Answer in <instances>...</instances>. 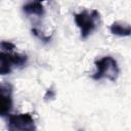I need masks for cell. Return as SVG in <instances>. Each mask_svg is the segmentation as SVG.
Masks as SVG:
<instances>
[{
    "label": "cell",
    "mask_w": 131,
    "mask_h": 131,
    "mask_svg": "<svg viewBox=\"0 0 131 131\" xmlns=\"http://www.w3.org/2000/svg\"><path fill=\"white\" fill-rule=\"evenodd\" d=\"M95 67H96V72L92 76L94 80L107 79L115 82L119 77L120 74L119 64L117 60L111 55L103 56L102 58L96 60Z\"/></svg>",
    "instance_id": "1"
},
{
    "label": "cell",
    "mask_w": 131,
    "mask_h": 131,
    "mask_svg": "<svg viewBox=\"0 0 131 131\" xmlns=\"http://www.w3.org/2000/svg\"><path fill=\"white\" fill-rule=\"evenodd\" d=\"M74 18L77 27L80 29L81 37L86 39L97 28L100 20V14L95 9L91 11L83 10L81 12L75 13Z\"/></svg>",
    "instance_id": "2"
},
{
    "label": "cell",
    "mask_w": 131,
    "mask_h": 131,
    "mask_svg": "<svg viewBox=\"0 0 131 131\" xmlns=\"http://www.w3.org/2000/svg\"><path fill=\"white\" fill-rule=\"evenodd\" d=\"M28 61V56L20 53L0 51V75H8L13 68H21Z\"/></svg>",
    "instance_id": "3"
},
{
    "label": "cell",
    "mask_w": 131,
    "mask_h": 131,
    "mask_svg": "<svg viewBox=\"0 0 131 131\" xmlns=\"http://www.w3.org/2000/svg\"><path fill=\"white\" fill-rule=\"evenodd\" d=\"M7 129L8 131H37L33 116L29 113L9 116Z\"/></svg>",
    "instance_id": "4"
},
{
    "label": "cell",
    "mask_w": 131,
    "mask_h": 131,
    "mask_svg": "<svg viewBox=\"0 0 131 131\" xmlns=\"http://www.w3.org/2000/svg\"><path fill=\"white\" fill-rule=\"evenodd\" d=\"M12 87L9 84L0 83V116L5 117L12 110Z\"/></svg>",
    "instance_id": "5"
},
{
    "label": "cell",
    "mask_w": 131,
    "mask_h": 131,
    "mask_svg": "<svg viewBox=\"0 0 131 131\" xmlns=\"http://www.w3.org/2000/svg\"><path fill=\"white\" fill-rule=\"evenodd\" d=\"M23 11L28 15H35L41 17L44 14V6L39 1L28 2L23 6Z\"/></svg>",
    "instance_id": "6"
},
{
    "label": "cell",
    "mask_w": 131,
    "mask_h": 131,
    "mask_svg": "<svg viewBox=\"0 0 131 131\" xmlns=\"http://www.w3.org/2000/svg\"><path fill=\"white\" fill-rule=\"evenodd\" d=\"M110 31L114 35H118L121 37H126L129 36L131 33V28L130 25L127 23H122V21H115L111 25Z\"/></svg>",
    "instance_id": "7"
},
{
    "label": "cell",
    "mask_w": 131,
    "mask_h": 131,
    "mask_svg": "<svg viewBox=\"0 0 131 131\" xmlns=\"http://www.w3.org/2000/svg\"><path fill=\"white\" fill-rule=\"evenodd\" d=\"M14 48H15V45L9 41H1L0 42V51L12 52V50Z\"/></svg>",
    "instance_id": "8"
},
{
    "label": "cell",
    "mask_w": 131,
    "mask_h": 131,
    "mask_svg": "<svg viewBox=\"0 0 131 131\" xmlns=\"http://www.w3.org/2000/svg\"><path fill=\"white\" fill-rule=\"evenodd\" d=\"M32 33L36 36V37H38L41 41H44V42H48L49 40H50V37H46L45 35H43V34H41V32L39 31V30H37L36 28H33L32 29Z\"/></svg>",
    "instance_id": "9"
},
{
    "label": "cell",
    "mask_w": 131,
    "mask_h": 131,
    "mask_svg": "<svg viewBox=\"0 0 131 131\" xmlns=\"http://www.w3.org/2000/svg\"><path fill=\"white\" fill-rule=\"evenodd\" d=\"M54 97H55V91H54L52 88H49V89L46 91L45 95H44V99L47 101V100H49V99H53Z\"/></svg>",
    "instance_id": "10"
}]
</instances>
